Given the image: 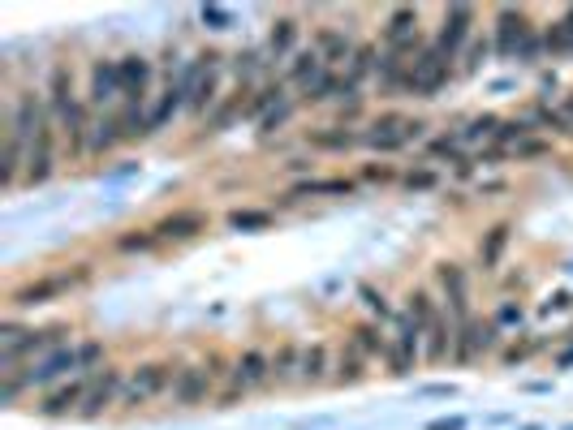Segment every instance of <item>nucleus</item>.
Here are the masks:
<instances>
[{
    "mask_svg": "<svg viewBox=\"0 0 573 430\" xmlns=\"http://www.w3.org/2000/svg\"><path fill=\"white\" fill-rule=\"evenodd\" d=\"M104 362V345L99 340H86V345H65V349L48 353L40 362H31L22 371V383L26 388H48L57 379H78V374H96V366Z\"/></svg>",
    "mask_w": 573,
    "mask_h": 430,
    "instance_id": "obj_1",
    "label": "nucleus"
},
{
    "mask_svg": "<svg viewBox=\"0 0 573 430\" xmlns=\"http://www.w3.org/2000/svg\"><path fill=\"white\" fill-rule=\"evenodd\" d=\"M65 336L69 327L65 323H52V327H18V323H5L0 327V371H22V362L26 357H35V353H57L65 349Z\"/></svg>",
    "mask_w": 573,
    "mask_h": 430,
    "instance_id": "obj_2",
    "label": "nucleus"
},
{
    "mask_svg": "<svg viewBox=\"0 0 573 430\" xmlns=\"http://www.w3.org/2000/svg\"><path fill=\"white\" fill-rule=\"evenodd\" d=\"M224 374H229L224 371V357H207V362H198V366H181L168 396H173L177 409H198V405L212 400V391H216V383Z\"/></svg>",
    "mask_w": 573,
    "mask_h": 430,
    "instance_id": "obj_3",
    "label": "nucleus"
},
{
    "mask_svg": "<svg viewBox=\"0 0 573 430\" xmlns=\"http://www.w3.org/2000/svg\"><path fill=\"white\" fill-rule=\"evenodd\" d=\"M173 366L168 362H147V366H134V371L125 374V391H121V405L125 409H142V405H151L156 396L164 391H173Z\"/></svg>",
    "mask_w": 573,
    "mask_h": 430,
    "instance_id": "obj_4",
    "label": "nucleus"
},
{
    "mask_svg": "<svg viewBox=\"0 0 573 430\" xmlns=\"http://www.w3.org/2000/svg\"><path fill=\"white\" fill-rule=\"evenodd\" d=\"M268 383H272V357L263 349H246L229 371V388L220 391V405H229V400H238L255 388H268Z\"/></svg>",
    "mask_w": 573,
    "mask_h": 430,
    "instance_id": "obj_5",
    "label": "nucleus"
},
{
    "mask_svg": "<svg viewBox=\"0 0 573 430\" xmlns=\"http://www.w3.org/2000/svg\"><path fill=\"white\" fill-rule=\"evenodd\" d=\"M121 391H125V371H117V366H99V371L86 379V396H82L78 417L82 422L104 417V409L121 405Z\"/></svg>",
    "mask_w": 573,
    "mask_h": 430,
    "instance_id": "obj_6",
    "label": "nucleus"
},
{
    "mask_svg": "<svg viewBox=\"0 0 573 430\" xmlns=\"http://www.w3.org/2000/svg\"><path fill=\"white\" fill-rule=\"evenodd\" d=\"M418 357H423V327H418L410 314H401L393 340H388V374L405 379L418 366Z\"/></svg>",
    "mask_w": 573,
    "mask_h": 430,
    "instance_id": "obj_7",
    "label": "nucleus"
},
{
    "mask_svg": "<svg viewBox=\"0 0 573 430\" xmlns=\"http://www.w3.org/2000/svg\"><path fill=\"white\" fill-rule=\"evenodd\" d=\"M86 267L82 272H57V275H40V280H31V284H22L18 293H14V306L18 310H31V306H48V301H57L60 293H69V289H78L82 280H86Z\"/></svg>",
    "mask_w": 573,
    "mask_h": 430,
    "instance_id": "obj_8",
    "label": "nucleus"
},
{
    "mask_svg": "<svg viewBox=\"0 0 573 430\" xmlns=\"http://www.w3.org/2000/svg\"><path fill=\"white\" fill-rule=\"evenodd\" d=\"M531 40H534V26L522 9H500L496 13V52L500 57H522Z\"/></svg>",
    "mask_w": 573,
    "mask_h": 430,
    "instance_id": "obj_9",
    "label": "nucleus"
},
{
    "mask_svg": "<svg viewBox=\"0 0 573 430\" xmlns=\"http://www.w3.org/2000/svg\"><path fill=\"white\" fill-rule=\"evenodd\" d=\"M435 275H440V289H444L449 318H453V323H470L475 314H470V280H466V267H457V263H440Z\"/></svg>",
    "mask_w": 573,
    "mask_h": 430,
    "instance_id": "obj_10",
    "label": "nucleus"
},
{
    "mask_svg": "<svg viewBox=\"0 0 573 430\" xmlns=\"http://www.w3.org/2000/svg\"><path fill=\"white\" fill-rule=\"evenodd\" d=\"M496 327L492 323H478V318H470V323H457V340H453V362L457 366H470V362H478L483 353L496 345Z\"/></svg>",
    "mask_w": 573,
    "mask_h": 430,
    "instance_id": "obj_11",
    "label": "nucleus"
},
{
    "mask_svg": "<svg viewBox=\"0 0 573 430\" xmlns=\"http://www.w3.org/2000/svg\"><path fill=\"white\" fill-rule=\"evenodd\" d=\"M86 379H91V374H78V379H65L57 391H48L40 405H35V409H40V417H69V413L78 417L82 396H86Z\"/></svg>",
    "mask_w": 573,
    "mask_h": 430,
    "instance_id": "obj_12",
    "label": "nucleus"
},
{
    "mask_svg": "<svg viewBox=\"0 0 573 430\" xmlns=\"http://www.w3.org/2000/svg\"><path fill=\"white\" fill-rule=\"evenodd\" d=\"M470 22H475V9H470V4L444 9V26H440V40H435V52H440L444 60L457 57V48L470 40Z\"/></svg>",
    "mask_w": 573,
    "mask_h": 430,
    "instance_id": "obj_13",
    "label": "nucleus"
},
{
    "mask_svg": "<svg viewBox=\"0 0 573 430\" xmlns=\"http://www.w3.org/2000/svg\"><path fill=\"white\" fill-rule=\"evenodd\" d=\"M52 142H57V134H52V121H43V130L35 134L31 151H26V176H22L26 185H43V181L52 176V168H57V164H52V159H57V156H52Z\"/></svg>",
    "mask_w": 573,
    "mask_h": 430,
    "instance_id": "obj_14",
    "label": "nucleus"
},
{
    "mask_svg": "<svg viewBox=\"0 0 573 430\" xmlns=\"http://www.w3.org/2000/svg\"><path fill=\"white\" fill-rule=\"evenodd\" d=\"M453 340H457V323L444 310H440L432 323L423 327V357H427L432 366L449 362V357H453Z\"/></svg>",
    "mask_w": 573,
    "mask_h": 430,
    "instance_id": "obj_15",
    "label": "nucleus"
},
{
    "mask_svg": "<svg viewBox=\"0 0 573 430\" xmlns=\"http://www.w3.org/2000/svg\"><path fill=\"white\" fill-rule=\"evenodd\" d=\"M117 78H121V95H125V103H142V99H147V86H151V60L121 57L117 60Z\"/></svg>",
    "mask_w": 573,
    "mask_h": 430,
    "instance_id": "obj_16",
    "label": "nucleus"
},
{
    "mask_svg": "<svg viewBox=\"0 0 573 430\" xmlns=\"http://www.w3.org/2000/svg\"><path fill=\"white\" fill-rule=\"evenodd\" d=\"M203 228H207V215L203 211H173L156 224L159 241H190V237H198Z\"/></svg>",
    "mask_w": 573,
    "mask_h": 430,
    "instance_id": "obj_17",
    "label": "nucleus"
},
{
    "mask_svg": "<svg viewBox=\"0 0 573 430\" xmlns=\"http://www.w3.org/2000/svg\"><path fill=\"white\" fill-rule=\"evenodd\" d=\"M345 345H350L358 357H367V362H379V357H388V340L379 336L376 323H358V327H350Z\"/></svg>",
    "mask_w": 573,
    "mask_h": 430,
    "instance_id": "obj_18",
    "label": "nucleus"
},
{
    "mask_svg": "<svg viewBox=\"0 0 573 430\" xmlns=\"http://www.w3.org/2000/svg\"><path fill=\"white\" fill-rule=\"evenodd\" d=\"M117 95H121L117 60H96V69H91V103L104 108V103H113Z\"/></svg>",
    "mask_w": 573,
    "mask_h": 430,
    "instance_id": "obj_19",
    "label": "nucleus"
},
{
    "mask_svg": "<svg viewBox=\"0 0 573 430\" xmlns=\"http://www.w3.org/2000/svg\"><path fill=\"white\" fill-rule=\"evenodd\" d=\"M332 357H328V345L323 340H315V345H306L302 349V371H297V383H323V379H332Z\"/></svg>",
    "mask_w": 573,
    "mask_h": 430,
    "instance_id": "obj_20",
    "label": "nucleus"
},
{
    "mask_svg": "<svg viewBox=\"0 0 573 430\" xmlns=\"http://www.w3.org/2000/svg\"><path fill=\"white\" fill-rule=\"evenodd\" d=\"M74 103H78V99H74V74H69L65 65H57V69H52V82H48V112L60 121Z\"/></svg>",
    "mask_w": 573,
    "mask_h": 430,
    "instance_id": "obj_21",
    "label": "nucleus"
},
{
    "mask_svg": "<svg viewBox=\"0 0 573 430\" xmlns=\"http://www.w3.org/2000/svg\"><path fill=\"white\" fill-rule=\"evenodd\" d=\"M315 52L323 57V65H336V60H350L358 52L354 40L345 35V31H336V26H323L315 35Z\"/></svg>",
    "mask_w": 573,
    "mask_h": 430,
    "instance_id": "obj_22",
    "label": "nucleus"
},
{
    "mask_svg": "<svg viewBox=\"0 0 573 430\" xmlns=\"http://www.w3.org/2000/svg\"><path fill=\"white\" fill-rule=\"evenodd\" d=\"M186 103H190V91H186V86H177V82H168V91H164V95H159V103L147 112V121H151V134H159V130L173 121V112H177V108H186Z\"/></svg>",
    "mask_w": 573,
    "mask_h": 430,
    "instance_id": "obj_23",
    "label": "nucleus"
},
{
    "mask_svg": "<svg viewBox=\"0 0 573 430\" xmlns=\"http://www.w3.org/2000/svg\"><path fill=\"white\" fill-rule=\"evenodd\" d=\"M367 357H358L350 345L341 349V357H336V366H332V383H341V388H354V383H362L367 379Z\"/></svg>",
    "mask_w": 573,
    "mask_h": 430,
    "instance_id": "obj_24",
    "label": "nucleus"
},
{
    "mask_svg": "<svg viewBox=\"0 0 573 430\" xmlns=\"http://www.w3.org/2000/svg\"><path fill=\"white\" fill-rule=\"evenodd\" d=\"M297 371H302V349L297 345H280L272 353V383H297Z\"/></svg>",
    "mask_w": 573,
    "mask_h": 430,
    "instance_id": "obj_25",
    "label": "nucleus"
},
{
    "mask_svg": "<svg viewBox=\"0 0 573 430\" xmlns=\"http://www.w3.org/2000/svg\"><path fill=\"white\" fill-rule=\"evenodd\" d=\"M121 138H125L121 117H99L96 125H91V142H86V151H91V156H104L108 147H117Z\"/></svg>",
    "mask_w": 573,
    "mask_h": 430,
    "instance_id": "obj_26",
    "label": "nucleus"
},
{
    "mask_svg": "<svg viewBox=\"0 0 573 430\" xmlns=\"http://www.w3.org/2000/svg\"><path fill=\"white\" fill-rule=\"evenodd\" d=\"M319 74H323V57H319L315 48H311V52H297L285 78H289V82H302V86H311V82H315Z\"/></svg>",
    "mask_w": 573,
    "mask_h": 430,
    "instance_id": "obj_27",
    "label": "nucleus"
},
{
    "mask_svg": "<svg viewBox=\"0 0 573 430\" xmlns=\"http://www.w3.org/2000/svg\"><path fill=\"white\" fill-rule=\"evenodd\" d=\"M294 43H297V22L280 18L277 26H272V35H268V52H272V57H289Z\"/></svg>",
    "mask_w": 573,
    "mask_h": 430,
    "instance_id": "obj_28",
    "label": "nucleus"
},
{
    "mask_svg": "<svg viewBox=\"0 0 573 430\" xmlns=\"http://www.w3.org/2000/svg\"><path fill=\"white\" fill-rule=\"evenodd\" d=\"M371 69H379V52L371 48V43H362V48L354 52V57H350V74H345V82H350V86L358 91V82L367 78Z\"/></svg>",
    "mask_w": 573,
    "mask_h": 430,
    "instance_id": "obj_29",
    "label": "nucleus"
},
{
    "mask_svg": "<svg viewBox=\"0 0 573 430\" xmlns=\"http://www.w3.org/2000/svg\"><path fill=\"white\" fill-rule=\"evenodd\" d=\"M302 194H354V181H345V176H336V181H302L285 202H297Z\"/></svg>",
    "mask_w": 573,
    "mask_h": 430,
    "instance_id": "obj_30",
    "label": "nucleus"
},
{
    "mask_svg": "<svg viewBox=\"0 0 573 430\" xmlns=\"http://www.w3.org/2000/svg\"><path fill=\"white\" fill-rule=\"evenodd\" d=\"M505 246H509V224H496L492 233H487V241L478 246V255H483V267H487V272H496V263H500V255H505Z\"/></svg>",
    "mask_w": 573,
    "mask_h": 430,
    "instance_id": "obj_31",
    "label": "nucleus"
},
{
    "mask_svg": "<svg viewBox=\"0 0 573 430\" xmlns=\"http://www.w3.org/2000/svg\"><path fill=\"white\" fill-rule=\"evenodd\" d=\"M405 314L414 318L418 327H427V323H432L435 314H440V306L432 301V293H423V289H414V293L405 297Z\"/></svg>",
    "mask_w": 573,
    "mask_h": 430,
    "instance_id": "obj_32",
    "label": "nucleus"
},
{
    "mask_svg": "<svg viewBox=\"0 0 573 430\" xmlns=\"http://www.w3.org/2000/svg\"><path fill=\"white\" fill-rule=\"evenodd\" d=\"M280 103H285V91H280V86H263V91H255V99L246 103V112H241V117H263V112H277Z\"/></svg>",
    "mask_w": 573,
    "mask_h": 430,
    "instance_id": "obj_33",
    "label": "nucleus"
},
{
    "mask_svg": "<svg viewBox=\"0 0 573 430\" xmlns=\"http://www.w3.org/2000/svg\"><path fill=\"white\" fill-rule=\"evenodd\" d=\"M212 99H216V69H207V74L190 86V103H186V108H190V112H203Z\"/></svg>",
    "mask_w": 573,
    "mask_h": 430,
    "instance_id": "obj_34",
    "label": "nucleus"
},
{
    "mask_svg": "<svg viewBox=\"0 0 573 430\" xmlns=\"http://www.w3.org/2000/svg\"><path fill=\"white\" fill-rule=\"evenodd\" d=\"M531 138V121H500V130H496V151H505L509 142H526Z\"/></svg>",
    "mask_w": 573,
    "mask_h": 430,
    "instance_id": "obj_35",
    "label": "nucleus"
},
{
    "mask_svg": "<svg viewBox=\"0 0 573 430\" xmlns=\"http://www.w3.org/2000/svg\"><path fill=\"white\" fill-rule=\"evenodd\" d=\"M354 142H362V138L345 134V130H323V134H311V147H319V151H345V147H354Z\"/></svg>",
    "mask_w": 573,
    "mask_h": 430,
    "instance_id": "obj_36",
    "label": "nucleus"
},
{
    "mask_svg": "<svg viewBox=\"0 0 573 430\" xmlns=\"http://www.w3.org/2000/svg\"><path fill=\"white\" fill-rule=\"evenodd\" d=\"M151 246H159L156 228H139V233H125L117 241V250H125V255H134V250H151Z\"/></svg>",
    "mask_w": 573,
    "mask_h": 430,
    "instance_id": "obj_37",
    "label": "nucleus"
},
{
    "mask_svg": "<svg viewBox=\"0 0 573 430\" xmlns=\"http://www.w3.org/2000/svg\"><path fill=\"white\" fill-rule=\"evenodd\" d=\"M496 130H500V121L496 117H475L461 134H457V142H478V138H496Z\"/></svg>",
    "mask_w": 573,
    "mask_h": 430,
    "instance_id": "obj_38",
    "label": "nucleus"
},
{
    "mask_svg": "<svg viewBox=\"0 0 573 430\" xmlns=\"http://www.w3.org/2000/svg\"><path fill=\"white\" fill-rule=\"evenodd\" d=\"M358 297H362V306L371 314H379V318H393V306L384 301V293H376L371 284H358Z\"/></svg>",
    "mask_w": 573,
    "mask_h": 430,
    "instance_id": "obj_39",
    "label": "nucleus"
},
{
    "mask_svg": "<svg viewBox=\"0 0 573 430\" xmlns=\"http://www.w3.org/2000/svg\"><path fill=\"white\" fill-rule=\"evenodd\" d=\"M233 112H246V103H241V99H229V103H220L216 112H212V121H207V130H212V134H220V130L233 121Z\"/></svg>",
    "mask_w": 573,
    "mask_h": 430,
    "instance_id": "obj_40",
    "label": "nucleus"
},
{
    "mask_svg": "<svg viewBox=\"0 0 573 430\" xmlns=\"http://www.w3.org/2000/svg\"><path fill=\"white\" fill-rule=\"evenodd\" d=\"M268 219H272L268 211H233V215H229V224H233V228H268Z\"/></svg>",
    "mask_w": 573,
    "mask_h": 430,
    "instance_id": "obj_41",
    "label": "nucleus"
},
{
    "mask_svg": "<svg viewBox=\"0 0 573 430\" xmlns=\"http://www.w3.org/2000/svg\"><path fill=\"white\" fill-rule=\"evenodd\" d=\"M268 52H246V57H238V78H255L259 69H263V65H268Z\"/></svg>",
    "mask_w": 573,
    "mask_h": 430,
    "instance_id": "obj_42",
    "label": "nucleus"
},
{
    "mask_svg": "<svg viewBox=\"0 0 573 430\" xmlns=\"http://www.w3.org/2000/svg\"><path fill=\"white\" fill-rule=\"evenodd\" d=\"M548 151H552V147H548V142H539V138H526V142H517V147H514L517 159H534V156H548Z\"/></svg>",
    "mask_w": 573,
    "mask_h": 430,
    "instance_id": "obj_43",
    "label": "nucleus"
},
{
    "mask_svg": "<svg viewBox=\"0 0 573 430\" xmlns=\"http://www.w3.org/2000/svg\"><path fill=\"white\" fill-rule=\"evenodd\" d=\"M203 22H212V31H224V26L233 22V13L220 9V4H203Z\"/></svg>",
    "mask_w": 573,
    "mask_h": 430,
    "instance_id": "obj_44",
    "label": "nucleus"
},
{
    "mask_svg": "<svg viewBox=\"0 0 573 430\" xmlns=\"http://www.w3.org/2000/svg\"><path fill=\"white\" fill-rule=\"evenodd\" d=\"M534 349H539V340H526V345H509V349H505V366H517V362H526Z\"/></svg>",
    "mask_w": 573,
    "mask_h": 430,
    "instance_id": "obj_45",
    "label": "nucleus"
},
{
    "mask_svg": "<svg viewBox=\"0 0 573 430\" xmlns=\"http://www.w3.org/2000/svg\"><path fill=\"white\" fill-rule=\"evenodd\" d=\"M289 112H294V103H280L277 112H268V117H263V134H272V130H280V125L289 121Z\"/></svg>",
    "mask_w": 573,
    "mask_h": 430,
    "instance_id": "obj_46",
    "label": "nucleus"
},
{
    "mask_svg": "<svg viewBox=\"0 0 573 430\" xmlns=\"http://www.w3.org/2000/svg\"><path fill=\"white\" fill-rule=\"evenodd\" d=\"M457 147H461V142H457V134H453V138H435V142H432V156H457Z\"/></svg>",
    "mask_w": 573,
    "mask_h": 430,
    "instance_id": "obj_47",
    "label": "nucleus"
},
{
    "mask_svg": "<svg viewBox=\"0 0 573 430\" xmlns=\"http://www.w3.org/2000/svg\"><path fill=\"white\" fill-rule=\"evenodd\" d=\"M405 185H410V190H427V185H435V173H410Z\"/></svg>",
    "mask_w": 573,
    "mask_h": 430,
    "instance_id": "obj_48",
    "label": "nucleus"
},
{
    "mask_svg": "<svg viewBox=\"0 0 573 430\" xmlns=\"http://www.w3.org/2000/svg\"><path fill=\"white\" fill-rule=\"evenodd\" d=\"M427 430H466V417H440V422H432Z\"/></svg>",
    "mask_w": 573,
    "mask_h": 430,
    "instance_id": "obj_49",
    "label": "nucleus"
},
{
    "mask_svg": "<svg viewBox=\"0 0 573 430\" xmlns=\"http://www.w3.org/2000/svg\"><path fill=\"white\" fill-rule=\"evenodd\" d=\"M569 306H573L569 293H556V297H548V306H543V310H569Z\"/></svg>",
    "mask_w": 573,
    "mask_h": 430,
    "instance_id": "obj_50",
    "label": "nucleus"
},
{
    "mask_svg": "<svg viewBox=\"0 0 573 430\" xmlns=\"http://www.w3.org/2000/svg\"><path fill=\"white\" fill-rule=\"evenodd\" d=\"M496 318H500V323H522V310H517V306H500Z\"/></svg>",
    "mask_w": 573,
    "mask_h": 430,
    "instance_id": "obj_51",
    "label": "nucleus"
},
{
    "mask_svg": "<svg viewBox=\"0 0 573 430\" xmlns=\"http://www.w3.org/2000/svg\"><path fill=\"white\" fill-rule=\"evenodd\" d=\"M483 57H487V43H475V48H470V60H466V69H475Z\"/></svg>",
    "mask_w": 573,
    "mask_h": 430,
    "instance_id": "obj_52",
    "label": "nucleus"
},
{
    "mask_svg": "<svg viewBox=\"0 0 573 430\" xmlns=\"http://www.w3.org/2000/svg\"><path fill=\"white\" fill-rule=\"evenodd\" d=\"M569 366H573V345L556 353V371H569Z\"/></svg>",
    "mask_w": 573,
    "mask_h": 430,
    "instance_id": "obj_53",
    "label": "nucleus"
},
{
    "mask_svg": "<svg viewBox=\"0 0 573 430\" xmlns=\"http://www.w3.org/2000/svg\"><path fill=\"white\" fill-rule=\"evenodd\" d=\"M367 181H393V173L388 168H367Z\"/></svg>",
    "mask_w": 573,
    "mask_h": 430,
    "instance_id": "obj_54",
    "label": "nucleus"
},
{
    "mask_svg": "<svg viewBox=\"0 0 573 430\" xmlns=\"http://www.w3.org/2000/svg\"><path fill=\"white\" fill-rule=\"evenodd\" d=\"M526 430H539V426H526Z\"/></svg>",
    "mask_w": 573,
    "mask_h": 430,
    "instance_id": "obj_55",
    "label": "nucleus"
}]
</instances>
